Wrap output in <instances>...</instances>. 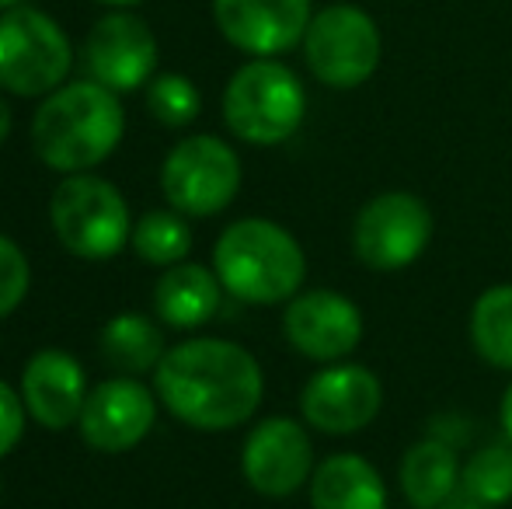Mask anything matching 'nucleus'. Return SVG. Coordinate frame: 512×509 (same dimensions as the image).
I'll return each mask as SVG.
<instances>
[{
	"instance_id": "1",
	"label": "nucleus",
	"mask_w": 512,
	"mask_h": 509,
	"mask_svg": "<svg viewBox=\"0 0 512 509\" xmlns=\"http://www.w3.org/2000/svg\"><path fill=\"white\" fill-rule=\"evenodd\" d=\"M164 408L185 426L223 433L258 412L265 377L244 346L227 339H189L171 346L154 370Z\"/></svg>"
},
{
	"instance_id": "2",
	"label": "nucleus",
	"mask_w": 512,
	"mask_h": 509,
	"mask_svg": "<svg viewBox=\"0 0 512 509\" xmlns=\"http://www.w3.org/2000/svg\"><path fill=\"white\" fill-rule=\"evenodd\" d=\"M122 133H126V112L119 95L98 81L56 88L32 119L35 154L63 175H81L112 157Z\"/></svg>"
},
{
	"instance_id": "3",
	"label": "nucleus",
	"mask_w": 512,
	"mask_h": 509,
	"mask_svg": "<svg viewBox=\"0 0 512 509\" xmlns=\"http://www.w3.org/2000/svg\"><path fill=\"white\" fill-rule=\"evenodd\" d=\"M213 269L223 290L244 304H283L307 279V255L286 227L262 217L230 224L213 245Z\"/></svg>"
},
{
	"instance_id": "4",
	"label": "nucleus",
	"mask_w": 512,
	"mask_h": 509,
	"mask_svg": "<svg viewBox=\"0 0 512 509\" xmlns=\"http://www.w3.org/2000/svg\"><path fill=\"white\" fill-rule=\"evenodd\" d=\"M307 116V91L286 63L255 56L223 91V119L230 133L255 147L286 143Z\"/></svg>"
},
{
	"instance_id": "5",
	"label": "nucleus",
	"mask_w": 512,
	"mask_h": 509,
	"mask_svg": "<svg viewBox=\"0 0 512 509\" xmlns=\"http://www.w3.org/2000/svg\"><path fill=\"white\" fill-rule=\"evenodd\" d=\"M49 220L70 255L102 262L126 248L133 238L129 206L112 182L98 175H70L56 185L49 199Z\"/></svg>"
},
{
	"instance_id": "6",
	"label": "nucleus",
	"mask_w": 512,
	"mask_h": 509,
	"mask_svg": "<svg viewBox=\"0 0 512 509\" xmlns=\"http://www.w3.org/2000/svg\"><path fill=\"white\" fill-rule=\"evenodd\" d=\"M70 67L74 49L49 14L25 4L0 14V88L21 98L53 95Z\"/></svg>"
},
{
	"instance_id": "7",
	"label": "nucleus",
	"mask_w": 512,
	"mask_h": 509,
	"mask_svg": "<svg viewBox=\"0 0 512 509\" xmlns=\"http://www.w3.org/2000/svg\"><path fill=\"white\" fill-rule=\"evenodd\" d=\"M380 28L363 7L328 4L317 11L304 35V60L321 84L349 91L366 84L380 67Z\"/></svg>"
},
{
	"instance_id": "8",
	"label": "nucleus",
	"mask_w": 512,
	"mask_h": 509,
	"mask_svg": "<svg viewBox=\"0 0 512 509\" xmlns=\"http://www.w3.org/2000/svg\"><path fill=\"white\" fill-rule=\"evenodd\" d=\"M161 189L178 213L216 217L241 189V157L220 136H189L164 157Z\"/></svg>"
},
{
	"instance_id": "9",
	"label": "nucleus",
	"mask_w": 512,
	"mask_h": 509,
	"mask_svg": "<svg viewBox=\"0 0 512 509\" xmlns=\"http://www.w3.org/2000/svg\"><path fill=\"white\" fill-rule=\"evenodd\" d=\"M432 241V213L415 192H380L352 224V252L366 269L398 272L418 262Z\"/></svg>"
},
{
	"instance_id": "10",
	"label": "nucleus",
	"mask_w": 512,
	"mask_h": 509,
	"mask_svg": "<svg viewBox=\"0 0 512 509\" xmlns=\"http://www.w3.org/2000/svg\"><path fill=\"white\" fill-rule=\"evenodd\" d=\"M384 384L370 367L328 363L304 384L300 412L310 429L324 436H352L380 415Z\"/></svg>"
},
{
	"instance_id": "11",
	"label": "nucleus",
	"mask_w": 512,
	"mask_h": 509,
	"mask_svg": "<svg viewBox=\"0 0 512 509\" xmlns=\"http://www.w3.org/2000/svg\"><path fill=\"white\" fill-rule=\"evenodd\" d=\"M241 471L258 496L286 499L300 492L314 475V447L307 429L286 415L258 422L244 440Z\"/></svg>"
},
{
	"instance_id": "12",
	"label": "nucleus",
	"mask_w": 512,
	"mask_h": 509,
	"mask_svg": "<svg viewBox=\"0 0 512 509\" xmlns=\"http://www.w3.org/2000/svg\"><path fill=\"white\" fill-rule=\"evenodd\" d=\"M283 332L307 360L342 363L363 342V311L335 290H307L286 304Z\"/></svg>"
},
{
	"instance_id": "13",
	"label": "nucleus",
	"mask_w": 512,
	"mask_h": 509,
	"mask_svg": "<svg viewBox=\"0 0 512 509\" xmlns=\"http://www.w3.org/2000/svg\"><path fill=\"white\" fill-rule=\"evenodd\" d=\"M84 67L91 81L105 84L108 91H133L154 81L157 70V39L150 25L136 14H105L95 21L84 42Z\"/></svg>"
},
{
	"instance_id": "14",
	"label": "nucleus",
	"mask_w": 512,
	"mask_h": 509,
	"mask_svg": "<svg viewBox=\"0 0 512 509\" xmlns=\"http://www.w3.org/2000/svg\"><path fill=\"white\" fill-rule=\"evenodd\" d=\"M223 39L251 56H279L300 46L310 25V0H213Z\"/></svg>"
},
{
	"instance_id": "15",
	"label": "nucleus",
	"mask_w": 512,
	"mask_h": 509,
	"mask_svg": "<svg viewBox=\"0 0 512 509\" xmlns=\"http://www.w3.org/2000/svg\"><path fill=\"white\" fill-rule=\"evenodd\" d=\"M154 419V394L136 377H112L88 394L77 426H81L88 447L102 450V454H122V450H133L154 429Z\"/></svg>"
},
{
	"instance_id": "16",
	"label": "nucleus",
	"mask_w": 512,
	"mask_h": 509,
	"mask_svg": "<svg viewBox=\"0 0 512 509\" xmlns=\"http://www.w3.org/2000/svg\"><path fill=\"white\" fill-rule=\"evenodd\" d=\"M21 401L32 412L39 426L70 429L84 412L88 401V377L84 367L63 349H42L28 360L25 374H21Z\"/></svg>"
},
{
	"instance_id": "17",
	"label": "nucleus",
	"mask_w": 512,
	"mask_h": 509,
	"mask_svg": "<svg viewBox=\"0 0 512 509\" xmlns=\"http://www.w3.org/2000/svg\"><path fill=\"white\" fill-rule=\"evenodd\" d=\"M310 509H387L380 471L359 454H331L310 475Z\"/></svg>"
},
{
	"instance_id": "18",
	"label": "nucleus",
	"mask_w": 512,
	"mask_h": 509,
	"mask_svg": "<svg viewBox=\"0 0 512 509\" xmlns=\"http://www.w3.org/2000/svg\"><path fill=\"white\" fill-rule=\"evenodd\" d=\"M220 290L223 283L216 269L196 262L168 265V272L154 286V311L171 328H199L220 307Z\"/></svg>"
},
{
	"instance_id": "19",
	"label": "nucleus",
	"mask_w": 512,
	"mask_h": 509,
	"mask_svg": "<svg viewBox=\"0 0 512 509\" xmlns=\"http://www.w3.org/2000/svg\"><path fill=\"white\" fill-rule=\"evenodd\" d=\"M460 461L457 450L446 440H418L408 447L401 461V492L411 503V509H443L460 489Z\"/></svg>"
},
{
	"instance_id": "20",
	"label": "nucleus",
	"mask_w": 512,
	"mask_h": 509,
	"mask_svg": "<svg viewBox=\"0 0 512 509\" xmlns=\"http://www.w3.org/2000/svg\"><path fill=\"white\" fill-rule=\"evenodd\" d=\"M98 346H102V360L122 377L157 370V363L168 353L161 328L147 314H115L98 335Z\"/></svg>"
},
{
	"instance_id": "21",
	"label": "nucleus",
	"mask_w": 512,
	"mask_h": 509,
	"mask_svg": "<svg viewBox=\"0 0 512 509\" xmlns=\"http://www.w3.org/2000/svg\"><path fill=\"white\" fill-rule=\"evenodd\" d=\"M471 346L488 367L512 374V283L488 286L474 300Z\"/></svg>"
},
{
	"instance_id": "22",
	"label": "nucleus",
	"mask_w": 512,
	"mask_h": 509,
	"mask_svg": "<svg viewBox=\"0 0 512 509\" xmlns=\"http://www.w3.org/2000/svg\"><path fill=\"white\" fill-rule=\"evenodd\" d=\"M460 489L485 506H506L512 499V443L481 447L460 471Z\"/></svg>"
},
{
	"instance_id": "23",
	"label": "nucleus",
	"mask_w": 512,
	"mask_h": 509,
	"mask_svg": "<svg viewBox=\"0 0 512 509\" xmlns=\"http://www.w3.org/2000/svg\"><path fill=\"white\" fill-rule=\"evenodd\" d=\"M133 248L147 265H178L192 248V231L178 213L154 210L133 227Z\"/></svg>"
},
{
	"instance_id": "24",
	"label": "nucleus",
	"mask_w": 512,
	"mask_h": 509,
	"mask_svg": "<svg viewBox=\"0 0 512 509\" xmlns=\"http://www.w3.org/2000/svg\"><path fill=\"white\" fill-rule=\"evenodd\" d=\"M147 109L157 123L178 129L189 126L199 119V109H203V95L199 88L182 74H161L150 81L147 88Z\"/></svg>"
},
{
	"instance_id": "25",
	"label": "nucleus",
	"mask_w": 512,
	"mask_h": 509,
	"mask_svg": "<svg viewBox=\"0 0 512 509\" xmlns=\"http://www.w3.org/2000/svg\"><path fill=\"white\" fill-rule=\"evenodd\" d=\"M28 283H32V272H28L25 252L7 234H0V318L18 311L21 300L28 297Z\"/></svg>"
},
{
	"instance_id": "26",
	"label": "nucleus",
	"mask_w": 512,
	"mask_h": 509,
	"mask_svg": "<svg viewBox=\"0 0 512 509\" xmlns=\"http://www.w3.org/2000/svg\"><path fill=\"white\" fill-rule=\"evenodd\" d=\"M25 401L0 381V457H7L18 447L21 433H25Z\"/></svg>"
},
{
	"instance_id": "27",
	"label": "nucleus",
	"mask_w": 512,
	"mask_h": 509,
	"mask_svg": "<svg viewBox=\"0 0 512 509\" xmlns=\"http://www.w3.org/2000/svg\"><path fill=\"white\" fill-rule=\"evenodd\" d=\"M499 422H502V429H506V436H509V443H512V381H509V387H506V394H502Z\"/></svg>"
},
{
	"instance_id": "28",
	"label": "nucleus",
	"mask_w": 512,
	"mask_h": 509,
	"mask_svg": "<svg viewBox=\"0 0 512 509\" xmlns=\"http://www.w3.org/2000/svg\"><path fill=\"white\" fill-rule=\"evenodd\" d=\"M7 133H11V105H7L4 95H0V143L7 140Z\"/></svg>"
},
{
	"instance_id": "29",
	"label": "nucleus",
	"mask_w": 512,
	"mask_h": 509,
	"mask_svg": "<svg viewBox=\"0 0 512 509\" xmlns=\"http://www.w3.org/2000/svg\"><path fill=\"white\" fill-rule=\"evenodd\" d=\"M450 509H495V506H485V503H478V499L467 496L464 503H457V506H450Z\"/></svg>"
},
{
	"instance_id": "30",
	"label": "nucleus",
	"mask_w": 512,
	"mask_h": 509,
	"mask_svg": "<svg viewBox=\"0 0 512 509\" xmlns=\"http://www.w3.org/2000/svg\"><path fill=\"white\" fill-rule=\"evenodd\" d=\"M98 4H112V7H136V4H143V0H98Z\"/></svg>"
},
{
	"instance_id": "31",
	"label": "nucleus",
	"mask_w": 512,
	"mask_h": 509,
	"mask_svg": "<svg viewBox=\"0 0 512 509\" xmlns=\"http://www.w3.org/2000/svg\"><path fill=\"white\" fill-rule=\"evenodd\" d=\"M11 7H21V0H0V14L11 11Z\"/></svg>"
}]
</instances>
